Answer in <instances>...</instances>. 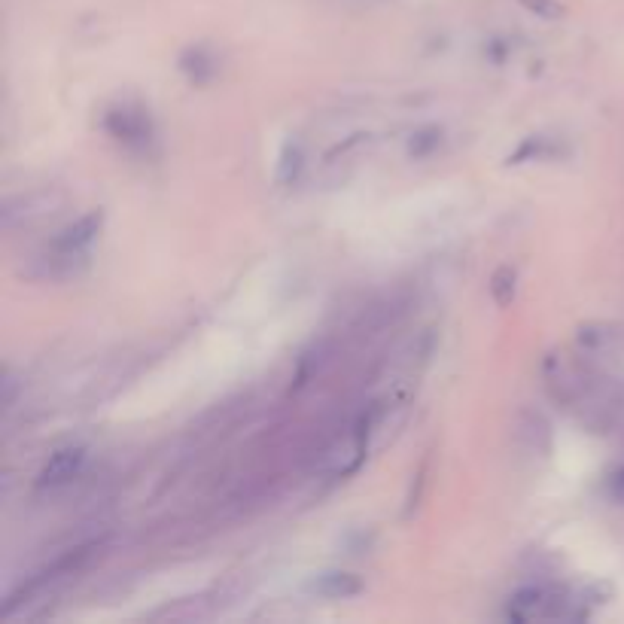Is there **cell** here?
Wrapping results in <instances>:
<instances>
[{"label": "cell", "mask_w": 624, "mask_h": 624, "mask_svg": "<svg viewBox=\"0 0 624 624\" xmlns=\"http://www.w3.org/2000/svg\"><path fill=\"white\" fill-rule=\"evenodd\" d=\"M101 211H92L86 214L83 220H77L74 226H67L55 241H52V250L58 253V259H80L83 250L95 241V235L101 232Z\"/></svg>", "instance_id": "cell-1"}, {"label": "cell", "mask_w": 624, "mask_h": 624, "mask_svg": "<svg viewBox=\"0 0 624 624\" xmlns=\"http://www.w3.org/2000/svg\"><path fill=\"white\" fill-rule=\"evenodd\" d=\"M107 128L113 131V137H119V141L128 144V147H147L150 137H153L150 119L141 110H137V113H131V110H113L107 116Z\"/></svg>", "instance_id": "cell-2"}, {"label": "cell", "mask_w": 624, "mask_h": 624, "mask_svg": "<svg viewBox=\"0 0 624 624\" xmlns=\"http://www.w3.org/2000/svg\"><path fill=\"white\" fill-rule=\"evenodd\" d=\"M83 460H86L83 448H61V451H55L52 460L40 472V488H58V484H67L80 472Z\"/></svg>", "instance_id": "cell-3"}, {"label": "cell", "mask_w": 624, "mask_h": 624, "mask_svg": "<svg viewBox=\"0 0 624 624\" xmlns=\"http://www.w3.org/2000/svg\"><path fill=\"white\" fill-rule=\"evenodd\" d=\"M311 591L320 594V597H332V600H341V597H354L363 591V582L351 573H326L320 579L311 582Z\"/></svg>", "instance_id": "cell-4"}, {"label": "cell", "mask_w": 624, "mask_h": 624, "mask_svg": "<svg viewBox=\"0 0 624 624\" xmlns=\"http://www.w3.org/2000/svg\"><path fill=\"white\" fill-rule=\"evenodd\" d=\"M491 290H494V296H497L500 305H509V302H512V293H515V271H512V268H500V271L494 274Z\"/></svg>", "instance_id": "cell-5"}, {"label": "cell", "mask_w": 624, "mask_h": 624, "mask_svg": "<svg viewBox=\"0 0 624 624\" xmlns=\"http://www.w3.org/2000/svg\"><path fill=\"white\" fill-rule=\"evenodd\" d=\"M299 165H302V150H299L296 144H287V150H284V165H281V180H290V177H293L290 168L299 171Z\"/></svg>", "instance_id": "cell-6"}, {"label": "cell", "mask_w": 624, "mask_h": 624, "mask_svg": "<svg viewBox=\"0 0 624 624\" xmlns=\"http://www.w3.org/2000/svg\"><path fill=\"white\" fill-rule=\"evenodd\" d=\"M618 488H624V472L618 475Z\"/></svg>", "instance_id": "cell-7"}]
</instances>
